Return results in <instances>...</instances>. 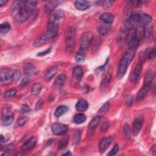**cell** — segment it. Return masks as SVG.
Listing matches in <instances>:
<instances>
[{"label":"cell","mask_w":156,"mask_h":156,"mask_svg":"<svg viewBox=\"0 0 156 156\" xmlns=\"http://www.w3.org/2000/svg\"><path fill=\"white\" fill-rule=\"evenodd\" d=\"M137 51L136 48H129L126 50L123 54V56L120 60L118 71V77L119 79L123 78L124 75L126 74V72L128 70V68L134 59L135 55H136Z\"/></svg>","instance_id":"obj_1"},{"label":"cell","mask_w":156,"mask_h":156,"mask_svg":"<svg viewBox=\"0 0 156 156\" xmlns=\"http://www.w3.org/2000/svg\"><path fill=\"white\" fill-rule=\"evenodd\" d=\"M71 155V154L69 151H68L67 152H66V153H65V154H63V155Z\"/></svg>","instance_id":"obj_57"},{"label":"cell","mask_w":156,"mask_h":156,"mask_svg":"<svg viewBox=\"0 0 156 156\" xmlns=\"http://www.w3.org/2000/svg\"><path fill=\"white\" fill-rule=\"evenodd\" d=\"M155 56V49L154 48L153 49H151L150 53H149V54L148 56V58L149 59H154Z\"/></svg>","instance_id":"obj_50"},{"label":"cell","mask_w":156,"mask_h":156,"mask_svg":"<svg viewBox=\"0 0 156 156\" xmlns=\"http://www.w3.org/2000/svg\"><path fill=\"white\" fill-rule=\"evenodd\" d=\"M131 128L128 124H125L123 126V135L124 138H129L131 136Z\"/></svg>","instance_id":"obj_36"},{"label":"cell","mask_w":156,"mask_h":156,"mask_svg":"<svg viewBox=\"0 0 156 156\" xmlns=\"http://www.w3.org/2000/svg\"><path fill=\"white\" fill-rule=\"evenodd\" d=\"M119 151V146H118V144H115V146H114L113 148L108 153V155L109 156H112V155H115Z\"/></svg>","instance_id":"obj_43"},{"label":"cell","mask_w":156,"mask_h":156,"mask_svg":"<svg viewBox=\"0 0 156 156\" xmlns=\"http://www.w3.org/2000/svg\"><path fill=\"white\" fill-rule=\"evenodd\" d=\"M81 136H82L81 131L79 129L77 130L75 134L74 138H73V144H77L79 143L81 139Z\"/></svg>","instance_id":"obj_39"},{"label":"cell","mask_w":156,"mask_h":156,"mask_svg":"<svg viewBox=\"0 0 156 156\" xmlns=\"http://www.w3.org/2000/svg\"><path fill=\"white\" fill-rule=\"evenodd\" d=\"M65 79H66V76L65 74L62 73L59 75L54 81V87L57 89H59L64 84Z\"/></svg>","instance_id":"obj_22"},{"label":"cell","mask_w":156,"mask_h":156,"mask_svg":"<svg viewBox=\"0 0 156 156\" xmlns=\"http://www.w3.org/2000/svg\"><path fill=\"white\" fill-rule=\"evenodd\" d=\"M58 71V67L57 66H54L53 67H51L45 74V79L46 81H50L52 78H53L55 75L57 73V72Z\"/></svg>","instance_id":"obj_24"},{"label":"cell","mask_w":156,"mask_h":156,"mask_svg":"<svg viewBox=\"0 0 156 156\" xmlns=\"http://www.w3.org/2000/svg\"><path fill=\"white\" fill-rule=\"evenodd\" d=\"M37 139L36 137H31L30 139L27 140L23 145L22 151L23 152H29L32 150L37 143Z\"/></svg>","instance_id":"obj_10"},{"label":"cell","mask_w":156,"mask_h":156,"mask_svg":"<svg viewBox=\"0 0 156 156\" xmlns=\"http://www.w3.org/2000/svg\"><path fill=\"white\" fill-rule=\"evenodd\" d=\"M7 140H8L7 139H6V138H4V137L2 136V135H1V143H5V142H6Z\"/></svg>","instance_id":"obj_54"},{"label":"cell","mask_w":156,"mask_h":156,"mask_svg":"<svg viewBox=\"0 0 156 156\" xmlns=\"http://www.w3.org/2000/svg\"><path fill=\"white\" fill-rule=\"evenodd\" d=\"M93 38V34L91 32H86L83 34L81 38L79 50L86 52L91 44Z\"/></svg>","instance_id":"obj_4"},{"label":"cell","mask_w":156,"mask_h":156,"mask_svg":"<svg viewBox=\"0 0 156 156\" xmlns=\"http://www.w3.org/2000/svg\"><path fill=\"white\" fill-rule=\"evenodd\" d=\"M113 140L112 136L103 138L99 144V150L101 152H104L110 146V144Z\"/></svg>","instance_id":"obj_13"},{"label":"cell","mask_w":156,"mask_h":156,"mask_svg":"<svg viewBox=\"0 0 156 156\" xmlns=\"http://www.w3.org/2000/svg\"><path fill=\"white\" fill-rule=\"evenodd\" d=\"M29 80L28 79V78H24L22 80V83H21V84H22V86H25V85H26L28 84V83L29 82Z\"/></svg>","instance_id":"obj_53"},{"label":"cell","mask_w":156,"mask_h":156,"mask_svg":"<svg viewBox=\"0 0 156 156\" xmlns=\"http://www.w3.org/2000/svg\"><path fill=\"white\" fill-rule=\"evenodd\" d=\"M100 20L101 22L105 25H109L113 22L114 16L113 14L108 12L104 13L101 15Z\"/></svg>","instance_id":"obj_18"},{"label":"cell","mask_w":156,"mask_h":156,"mask_svg":"<svg viewBox=\"0 0 156 156\" xmlns=\"http://www.w3.org/2000/svg\"><path fill=\"white\" fill-rule=\"evenodd\" d=\"M152 34V25L151 23L144 25V37L149 38Z\"/></svg>","instance_id":"obj_29"},{"label":"cell","mask_w":156,"mask_h":156,"mask_svg":"<svg viewBox=\"0 0 156 156\" xmlns=\"http://www.w3.org/2000/svg\"><path fill=\"white\" fill-rule=\"evenodd\" d=\"M86 120V117L84 113H78L75 117L74 122L77 124H80L84 123Z\"/></svg>","instance_id":"obj_32"},{"label":"cell","mask_w":156,"mask_h":156,"mask_svg":"<svg viewBox=\"0 0 156 156\" xmlns=\"http://www.w3.org/2000/svg\"><path fill=\"white\" fill-rule=\"evenodd\" d=\"M152 151L154 153V154H155L156 153V148H155V144H154L152 148Z\"/></svg>","instance_id":"obj_55"},{"label":"cell","mask_w":156,"mask_h":156,"mask_svg":"<svg viewBox=\"0 0 156 156\" xmlns=\"http://www.w3.org/2000/svg\"><path fill=\"white\" fill-rule=\"evenodd\" d=\"M86 52L79 50L75 56V60L77 62H81L85 60Z\"/></svg>","instance_id":"obj_35"},{"label":"cell","mask_w":156,"mask_h":156,"mask_svg":"<svg viewBox=\"0 0 156 156\" xmlns=\"http://www.w3.org/2000/svg\"><path fill=\"white\" fill-rule=\"evenodd\" d=\"M51 131L56 136H63L68 131V127L64 124L54 123L51 125Z\"/></svg>","instance_id":"obj_7"},{"label":"cell","mask_w":156,"mask_h":156,"mask_svg":"<svg viewBox=\"0 0 156 156\" xmlns=\"http://www.w3.org/2000/svg\"><path fill=\"white\" fill-rule=\"evenodd\" d=\"M51 51V48H48L46 50H45V51H43V52H41V53H38V54L37 55L38 56H45V55H47L48 54H49L50 52Z\"/></svg>","instance_id":"obj_49"},{"label":"cell","mask_w":156,"mask_h":156,"mask_svg":"<svg viewBox=\"0 0 156 156\" xmlns=\"http://www.w3.org/2000/svg\"><path fill=\"white\" fill-rule=\"evenodd\" d=\"M7 2V1H3V0H0V4L1 6H3V4H6Z\"/></svg>","instance_id":"obj_56"},{"label":"cell","mask_w":156,"mask_h":156,"mask_svg":"<svg viewBox=\"0 0 156 156\" xmlns=\"http://www.w3.org/2000/svg\"><path fill=\"white\" fill-rule=\"evenodd\" d=\"M109 123L107 122V121H105V122H104L102 124H101V128H100V129L102 132H106L109 128Z\"/></svg>","instance_id":"obj_44"},{"label":"cell","mask_w":156,"mask_h":156,"mask_svg":"<svg viewBox=\"0 0 156 156\" xmlns=\"http://www.w3.org/2000/svg\"><path fill=\"white\" fill-rule=\"evenodd\" d=\"M142 64H143L142 63L139 62L138 64L136 65V68H135L134 70L132 77V81L133 83H136L137 81L141 74V72L142 71Z\"/></svg>","instance_id":"obj_17"},{"label":"cell","mask_w":156,"mask_h":156,"mask_svg":"<svg viewBox=\"0 0 156 156\" xmlns=\"http://www.w3.org/2000/svg\"><path fill=\"white\" fill-rule=\"evenodd\" d=\"M98 33H99V34H101V36H105L108 33L109 28L107 26L102 25L98 28Z\"/></svg>","instance_id":"obj_40"},{"label":"cell","mask_w":156,"mask_h":156,"mask_svg":"<svg viewBox=\"0 0 156 156\" xmlns=\"http://www.w3.org/2000/svg\"><path fill=\"white\" fill-rule=\"evenodd\" d=\"M29 111H30V108L29 107V106H28L26 104L22 106V112L23 113H27V112H29Z\"/></svg>","instance_id":"obj_51"},{"label":"cell","mask_w":156,"mask_h":156,"mask_svg":"<svg viewBox=\"0 0 156 156\" xmlns=\"http://www.w3.org/2000/svg\"><path fill=\"white\" fill-rule=\"evenodd\" d=\"M151 87V86L147 84H143V86L141 88L137 96L136 101L137 102H140L145 98V97H146L147 95H148V93Z\"/></svg>","instance_id":"obj_12"},{"label":"cell","mask_w":156,"mask_h":156,"mask_svg":"<svg viewBox=\"0 0 156 156\" xmlns=\"http://www.w3.org/2000/svg\"><path fill=\"white\" fill-rule=\"evenodd\" d=\"M64 17V12L63 10H62L61 9L57 10V11L54 12L52 15H51L49 20L52 21V22H54L56 23H59V21L63 18Z\"/></svg>","instance_id":"obj_16"},{"label":"cell","mask_w":156,"mask_h":156,"mask_svg":"<svg viewBox=\"0 0 156 156\" xmlns=\"http://www.w3.org/2000/svg\"><path fill=\"white\" fill-rule=\"evenodd\" d=\"M113 3H114L113 1H106L104 2L102 6L104 7V8L107 9V8L110 7L113 4Z\"/></svg>","instance_id":"obj_48"},{"label":"cell","mask_w":156,"mask_h":156,"mask_svg":"<svg viewBox=\"0 0 156 156\" xmlns=\"http://www.w3.org/2000/svg\"><path fill=\"white\" fill-rule=\"evenodd\" d=\"M111 80V76L110 75H107L105 78L103 79V80L101 82V90L102 91H105L109 87V84H110V82Z\"/></svg>","instance_id":"obj_25"},{"label":"cell","mask_w":156,"mask_h":156,"mask_svg":"<svg viewBox=\"0 0 156 156\" xmlns=\"http://www.w3.org/2000/svg\"><path fill=\"white\" fill-rule=\"evenodd\" d=\"M21 77H22V74H21L20 71L15 70L14 72V79H15L16 81H18Z\"/></svg>","instance_id":"obj_45"},{"label":"cell","mask_w":156,"mask_h":156,"mask_svg":"<svg viewBox=\"0 0 156 156\" xmlns=\"http://www.w3.org/2000/svg\"><path fill=\"white\" fill-rule=\"evenodd\" d=\"M75 6L79 10H86L90 6V3L87 1H76Z\"/></svg>","instance_id":"obj_23"},{"label":"cell","mask_w":156,"mask_h":156,"mask_svg":"<svg viewBox=\"0 0 156 156\" xmlns=\"http://www.w3.org/2000/svg\"><path fill=\"white\" fill-rule=\"evenodd\" d=\"M84 75L82 68L81 66L75 67L73 70V79L76 82H79Z\"/></svg>","instance_id":"obj_14"},{"label":"cell","mask_w":156,"mask_h":156,"mask_svg":"<svg viewBox=\"0 0 156 156\" xmlns=\"http://www.w3.org/2000/svg\"><path fill=\"white\" fill-rule=\"evenodd\" d=\"M41 89V87L39 83H36V84H34L32 87L31 92H32L33 95H37L40 92Z\"/></svg>","instance_id":"obj_37"},{"label":"cell","mask_w":156,"mask_h":156,"mask_svg":"<svg viewBox=\"0 0 156 156\" xmlns=\"http://www.w3.org/2000/svg\"><path fill=\"white\" fill-rule=\"evenodd\" d=\"M15 14H16V18L18 22L20 23H23L29 18L30 15L32 14V13L26 7L25 3L24 6L21 7Z\"/></svg>","instance_id":"obj_6"},{"label":"cell","mask_w":156,"mask_h":156,"mask_svg":"<svg viewBox=\"0 0 156 156\" xmlns=\"http://www.w3.org/2000/svg\"><path fill=\"white\" fill-rule=\"evenodd\" d=\"M154 74L152 71H148L146 75H145L144 77V84H147L149 86H151L152 82L154 80Z\"/></svg>","instance_id":"obj_27"},{"label":"cell","mask_w":156,"mask_h":156,"mask_svg":"<svg viewBox=\"0 0 156 156\" xmlns=\"http://www.w3.org/2000/svg\"><path fill=\"white\" fill-rule=\"evenodd\" d=\"M37 2L36 1H25L26 7L30 10L32 14H34L36 10Z\"/></svg>","instance_id":"obj_30"},{"label":"cell","mask_w":156,"mask_h":156,"mask_svg":"<svg viewBox=\"0 0 156 156\" xmlns=\"http://www.w3.org/2000/svg\"><path fill=\"white\" fill-rule=\"evenodd\" d=\"M2 122L4 126H7L12 124L14 121V115L9 107H4L2 110Z\"/></svg>","instance_id":"obj_3"},{"label":"cell","mask_w":156,"mask_h":156,"mask_svg":"<svg viewBox=\"0 0 156 156\" xmlns=\"http://www.w3.org/2000/svg\"><path fill=\"white\" fill-rule=\"evenodd\" d=\"M43 104H44V102H43V101L41 100V99H40L39 101H37V104H36V109L37 110H40L41 107H42Z\"/></svg>","instance_id":"obj_46"},{"label":"cell","mask_w":156,"mask_h":156,"mask_svg":"<svg viewBox=\"0 0 156 156\" xmlns=\"http://www.w3.org/2000/svg\"><path fill=\"white\" fill-rule=\"evenodd\" d=\"M51 38L49 37L48 34L45 31V33L40 34L34 41V46L36 48L40 47L41 46L44 45L46 43H48L49 41H50Z\"/></svg>","instance_id":"obj_9"},{"label":"cell","mask_w":156,"mask_h":156,"mask_svg":"<svg viewBox=\"0 0 156 156\" xmlns=\"http://www.w3.org/2000/svg\"><path fill=\"white\" fill-rule=\"evenodd\" d=\"M110 107V104L109 102H106L104 104L99 110L98 111V116H99V117H102L104 115H105V114L107 112V111L109 110V109Z\"/></svg>","instance_id":"obj_33"},{"label":"cell","mask_w":156,"mask_h":156,"mask_svg":"<svg viewBox=\"0 0 156 156\" xmlns=\"http://www.w3.org/2000/svg\"><path fill=\"white\" fill-rule=\"evenodd\" d=\"M10 29V26L8 23H3L0 26V33L1 34H6L8 33Z\"/></svg>","instance_id":"obj_38"},{"label":"cell","mask_w":156,"mask_h":156,"mask_svg":"<svg viewBox=\"0 0 156 156\" xmlns=\"http://www.w3.org/2000/svg\"><path fill=\"white\" fill-rule=\"evenodd\" d=\"M16 93H17V90L11 89V90H8L7 91H6L4 96L6 98H11L15 95Z\"/></svg>","instance_id":"obj_41"},{"label":"cell","mask_w":156,"mask_h":156,"mask_svg":"<svg viewBox=\"0 0 156 156\" xmlns=\"http://www.w3.org/2000/svg\"><path fill=\"white\" fill-rule=\"evenodd\" d=\"M68 141H69V138L68 137H64L62 138L59 144H58V149H62L65 148L68 143Z\"/></svg>","instance_id":"obj_34"},{"label":"cell","mask_w":156,"mask_h":156,"mask_svg":"<svg viewBox=\"0 0 156 156\" xmlns=\"http://www.w3.org/2000/svg\"><path fill=\"white\" fill-rule=\"evenodd\" d=\"M143 123V119L141 117L136 118V120L134 121L133 128H132V132L134 136H137L139 134Z\"/></svg>","instance_id":"obj_11"},{"label":"cell","mask_w":156,"mask_h":156,"mask_svg":"<svg viewBox=\"0 0 156 156\" xmlns=\"http://www.w3.org/2000/svg\"><path fill=\"white\" fill-rule=\"evenodd\" d=\"M100 119L101 117L99 116H97L93 118L89 123V130L90 132H94L97 126H98V124L100 122Z\"/></svg>","instance_id":"obj_26"},{"label":"cell","mask_w":156,"mask_h":156,"mask_svg":"<svg viewBox=\"0 0 156 156\" xmlns=\"http://www.w3.org/2000/svg\"><path fill=\"white\" fill-rule=\"evenodd\" d=\"M131 3L132 4V6L137 7L141 6V5L143 4V2L141 1H131Z\"/></svg>","instance_id":"obj_47"},{"label":"cell","mask_w":156,"mask_h":156,"mask_svg":"<svg viewBox=\"0 0 156 156\" xmlns=\"http://www.w3.org/2000/svg\"><path fill=\"white\" fill-rule=\"evenodd\" d=\"M76 109L79 112H84L89 107V104L85 99H80L78 101L75 106Z\"/></svg>","instance_id":"obj_20"},{"label":"cell","mask_w":156,"mask_h":156,"mask_svg":"<svg viewBox=\"0 0 156 156\" xmlns=\"http://www.w3.org/2000/svg\"><path fill=\"white\" fill-rule=\"evenodd\" d=\"M68 110V107L66 106H60L55 110L54 114L57 117H60L62 115H64Z\"/></svg>","instance_id":"obj_28"},{"label":"cell","mask_w":156,"mask_h":156,"mask_svg":"<svg viewBox=\"0 0 156 156\" xmlns=\"http://www.w3.org/2000/svg\"><path fill=\"white\" fill-rule=\"evenodd\" d=\"M76 29L73 27H69L67 29L65 33V45L66 52L70 53L74 49L76 44Z\"/></svg>","instance_id":"obj_2"},{"label":"cell","mask_w":156,"mask_h":156,"mask_svg":"<svg viewBox=\"0 0 156 156\" xmlns=\"http://www.w3.org/2000/svg\"><path fill=\"white\" fill-rule=\"evenodd\" d=\"M24 72L26 76H31L35 75L36 73V69L32 64L28 63L25 65Z\"/></svg>","instance_id":"obj_21"},{"label":"cell","mask_w":156,"mask_h":156,"mask_svg":"<svg viewBox=\"0 0 156 156\" xmlns=\"http://www.w3.org/2000/svg\"><path fill=\"white\" fill-rule=\"evenodd\" d=\"M0 79L2 84H10L14 79V73L10 69L3 68L0 71Z\"/></svg>","instance_id":"obj_5"},{"label":"cell","mask_w":156,"mask_h":156,"mask_svg":"<svg viewBox=\"0 0 156 156\" xmlns=\"http://www.w3.org/2000/svg\"><path fill=\"white\" fill-rule=\"evenodd\" d=\"M91 49L93 53H96L98 51L100 44H101V40L99 38H96L95 39H93L91 41Z\"/></svg>","instance_id":"obj_31"},{"label":"cell","mask_w":156,"mask_h":156,"mask_svg":"<svg viewBox=\"0 0 156 156\" xmlns=\"http://www.w3.org/2000/svg\"><path fill=\"white\" fill-rule=\"evenodd\" d=\"M132 102H133V97L131 96L126 100V104L128 106H131L132 104Z\"/></svg>","instance_id":"obj_52"},{"label":"cell","mask_w":156,"mask_h":156,"mask_svg":"<svg viewBox=\"0 0 156 156\" xmlns=\"http://www.w3.org/2000/svg\"><path fill=\"white\" fill-rule=\"evenodd\" d=\"M60 1H51L48 2L45 6V12L47 14H50L51 13H53L54 10L56 8L57 5L60 3Z\"/></svg>","instance_id":"obj_19"},{"label":"cell","mask_w":156,"mask_h":156,"mask_svg":"<svg viewBox=\"0 0 156 156\" xmlns=\"http://www.w3.org/2000/svg\"><path fill=\"white\" fill-rule=\"evenodd\" d=\"M128 38L129 47L137 49L140 41L139 40L136 34V30L134 28L129 30L128 34Z\"/></svg>","instance_id":"obj_8"},{"label":"cell","mask_w":156,"mask_h":156,"mask_svg":"<svg viewBox=\"0 0 156 156\" xmlns=\"http://www.w3.org/2000/svg\"><path fill=\"white\" fill-rule=\"evenodd\" d=\"M128 31L126 29H121L118 34L117 37V43L119 45L123 46L126 42V39H128Z\"/></svg>","instance_id":"obj_15"},{"label":"cell","mask_w":156,"mask_h":156,"mask_svg":"<svg viewBox=\"0 0 156 156\" xmlns=\"http://www.w3.org/2000/svg\"><path fill=\"white\" fill-rule=\"evenodd\" d=\"M28 121V118L26 117H22L18 119L17 124L19 127H22Z\"/></svg>","instance_id":"obj_42"}]
</instances>
